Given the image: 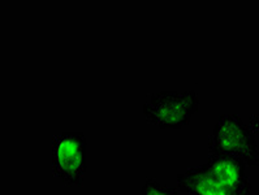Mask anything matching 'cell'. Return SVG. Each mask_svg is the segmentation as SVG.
<instances>
[{
    "mask_svg": "<svg viewBox=\"0 0 259 195\" xmlns=\"http://www.w3.org/2000/svg\"><path fill=\"white\" fill-rule=\"evenodd\" d=\"M199 96L197 91H159L149 95L142 112L150 124L160 129H181L198 112Z\"/></svg>",
    "mask_w": 259,
    "mask_h": 195,
    "instance_id": "3",
    "label": "cell"
},
{
    "mask_svg": "<svg viewBox=\"0 0 259 195\" xmlns=\"http://www.w3.org/2000/svg\"><path fill=\"white\" fill-rule=\"evenodd\" d=\"M210 154L240 159L249 167H259V144L255 131L237 113H224L208 139Z\"/></svg>",
    "mask_w": 259,
    "mask_h": 195,
    "instance_id": "2",
    "label": "cell"
},
{
    "mask_svg": "<svg viewBox=\"0 0 259 195\" xmlns=\"http://www.w3.org/2000/svg\"><path fill=\"white\" fill-rule=\"evenodd\" d=\"M52 172L67 187L82 186L86 172V137L82 133H64L54 137Z\"/></svg>",
    "mask_w": 259,
    "mask_h": 195,
    "instance_id": "4",
    "label": "cell"
},
{
    "mask_svg": "<svg viewBox=\"0 0 259 195\" xmlns=\"http://www.w3.org/2000/svg\"><path fill=\"white\" fill-rule=\"evenodd\" d=\"M141 195H180L176 189L167 187L155 178H147L141 189Z\"/></svg>",
    "mask_w": 259,
    "mask_h": 195,
    "instance_id": "5",
    "label": "cell"
},
{
    "mask_svg": "<svg viewBox=\"0 0 259 195\" xmlns=\"http://www.w3.org/2000/svg\"><path fill=\"white\" fill-rule=\"evenodd\" d=\"M176 181L177 190L185 195H251L253 190L245 163L218 154H210L204 164L189 168Z\"/></svg>",
    "mask_w": 259,
    "mask_h": 195,
    "instance_id": "1",
    "label": "cell"
}]
</instances>
